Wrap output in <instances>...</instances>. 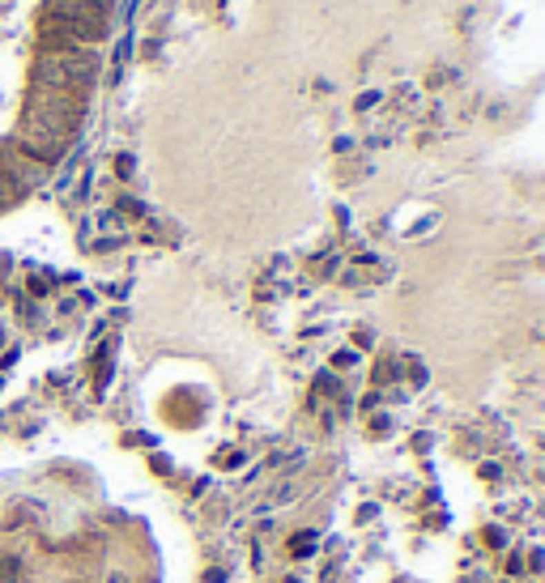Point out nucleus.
<instances>
[{
	"instance_id": "f257e3e1",
	"label": "nucleus",
	"mask_w": 545,
	"mask_h": 583,
	"mask_svg": "<svg viewBox=\"0 0 545 583\" xmlns=\"http://www.w3.org/2000/svg\"><path fill=\"white\" fill-rule=\"evenodd\" d=\"M17 149H21L30 162H43V166H47V162H60V149H64V145H56V141H21Z\"/></svg>"
},
{
	"instance_id": "f03ea898",
	"label": "nucleus",
	"mask_w": 545,
	"mask_h": 583,
	"mask_svg": "<svg viewBox=\"0 0 545 583\" xmlns=\"http://www.w3.org/2000/svg\"><path fill=\"white\" fill-rule=\"evenodd\" d=\"M21 571H26V566H21V557H13V553H9V557H0V579H5V583H13Z\"/></svg>"
},
{
	"instance_id": "7ed1b4c3",
	"label": "nucleus",
	"mask_w": 545,
	"mask_h": 583,
	"mask_svg": "<svg viewBox=\"0 0 545 583\" xmlns=\"http://www.w3.org/2000/svg\"><path fill=\"white\" fill-rule=\"evenodd\" d=\"M115 170L119 175H132V158H115Z\"/></svg>"
}]
</instances>
